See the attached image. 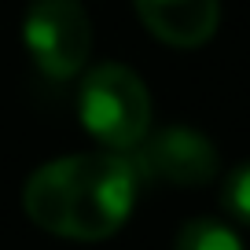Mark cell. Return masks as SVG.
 Wrapping results in <instances>:
<instances>
[{
  "instance_id": "obj_2",
  "label": "cell",
  "mask_w": 250,
  "mask_h": 250,
  "mask_svg": "<svg viewBox=\"0 0 250 250\" xmlns=\"http://www.w3.org/2000/svg\"><path fill=\"white\" fill-rule=\"evenodd\" d=\"M78 114L88 136H96L107 151H133L151 129V96L140 74L103 62L81 81Z\"/></svg>"
},
{
  "instance_id": "obj_5",
  "label": "cell",
  "mask_w": 250,
  "mask_h": 250,
  "mask_svg": "<svg viewBox=\"0 0 250 250\" xmlns=\"http://www.w3.org/2000/svg\"><path fill=\"white\" fill-rule=\"evenodd\" d=\"M144 26L173 48H199L213 37L221 19L217 0H133Z\"/></svg>"
},
{
  "instance_id": "obj_1",
  "label": "cell",
  "mask_w": 250,
  "mask_h": 250,
  "mask_svg": "<svg viewBox=\"0 0 250 250\" xmlns=\"http://www.w3.org/2000/svg\"><path fill=\"white\" fill-rule=\"evenodd\" d=\"M136 169L125 155H66L26 180L22 203L37 228L96 243L114 235L136 203Z\"/></svg>"
},
{
  "instance_id": "obj_4",
  "label": "cell",
  "mask_w": 250,
  "mask_h": 250,
  "mask_svg": "<svg viewBox=\"0 0 250 250\" xmlns=\"http://www.w3.org/2000/svg\"><path fill=\"white\" fill-rule=\"evenodd\" d=\"M133 151L136 155L129 162H133L136 177L166 180V184H180V188L210 184L221 166L217 147L203 133L184 129V125H169V129H158L155 136H144Z\"/></svg>"
},
{
  "instance_id": "obj_7",
  "label": "cell",
  "mask_w": 250,
  "mask_h": 250,
  "mask_svg": "<svg viewBox=\"0 0 250 250\" xmlns=\"http://www.w3.org/2000/svg\"><path fill=\"white\" fill-rule=\"evenodd\" d=\"M225 206L235 221L250 225V162L239 166L232 177L225 180Z\"/></svg>"
},
{
  "instance_id": "obj_3",
  "label": "cell",
  "mask_w": 250,
  "mask_h": 250,
  "mask_svg": "<svg viewBox=\"0 0 250 250\" xmlns=\"http://www.w3.org/2000/svg\"><path fill=\"white\" fill-rule=\"evenodd\" d=\"M22 41L44 78L66 81L92 52V26L78 0H33L22 22Z\"/></svg>"
},
{
  "instance_id": "obj_6",
  "label": "cell",
  "mask_w": 250,
  "mask_h": 250,
  "mask_svg": "<svg viewBox=\"0 0 250 250\" xmlns=\"http://www.w3.org/2000/svg\"><path fill=\"white\" fill-rule=\"evenodd\" d=\"M177 250H243V243L228 225L199 217V221H188L177 232Z\"/></svg>"
}]
</instances>
